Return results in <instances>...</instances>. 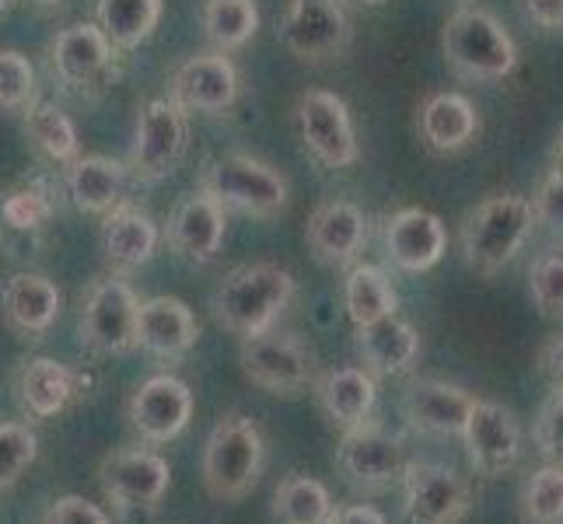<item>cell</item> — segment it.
I'll use <instances>...</instances> for the list:
<instances>
[{"mask_svg":"<svg viewBox=\"0 0 563 524\" xmlns=\"http://www.w3.org/2000/svg\"><path fill=\"white\" fill-rule=\"evenodd\" d=\"M200 339V322L192 308L179 298H151L141 301L137 312V346L158 360H183Z\"/></svg>","mask_w":563,"mask_h":524,"instance_id":"24","label":"cell"},{"mask_svg":"<svg viewBox=\"0 0 563 524\" xmlns=\"http://www.w3.org/2000/svg\"><path fill=\"white\" fill-rule=\"evenodd\" d=\"M553 161H556V168L563 171V133H560V141H556V147H553Z\"/></svg>","mask_w":563,"mask_h":524,"instance_id":"46","label":"cell"},{"mask_svg":"<svg viewBox=\"0 0 563 524\" xmlns=\"http://www.w3.org/2000/svg\"><path fill=\"white\" fill-rule=\"evenodd\" d=\"M18 405L32 420H53L77 399V375L53 357H32L14 375Z\"/></svg>","mask_w":563,"mask_h":524,"instance_id":"26","label":"cell"},{"mask_svg":"<svg viewBox=\"0 0 563 524\" xmlns=\"http://www.w3.org/2000/svg\"><path fill=\"white\" fill-rule=\"evenodd\" d=\"M0 218L14 231H38L53 218V200L43 182H22L0 200Z\"/></svg>","mask_w":563,"mask_h":524,"instance_id":"38","label":"cell"},{"mask_svg":"<svg viewBox=\"0 0 563 524\" xmlns=\"http://www.w3.org/2000/svg\"><path fill=\"white\" fill-rule=\"evenodd\" d=\"M35 102V67L22 49L0 46V112H25Z\"/></svg>","mask_w":563,"mask_h":524,"instance_id":"39","label":"cell"},{"mask_svg":"<svg viewBox=\"0 0 563 524\" xmlns=\"http://www.w3.org/2000/svg\"><path fill=\"white\" fill-rule=\"evenodd\" d=\"M532 227H536L532 200L521 197V192H497V197L479 200L465 213L459 227L462 259L476 274L494 277L526 248Z\"/></svg>","mask_w":563,"mask_h":524,"instance_id":"3","label":"cell"},{"mask_svg":"<svg viewBox=\"0 0 563 524\" xmlns=\"http://www.w3.org/2000/svg\"><path fill=\"white\" fill-rule=\"evenodd\" d=\"M529 298L539 308V315L563 319V248H547L532 259Z\"/></svg>","mask_w":563,"mask_h":524,"instance_id":"37","label":"cell"},{"mask_svg":"<svg viewBox=\"0 0 563 524\" xmlns=\"http://www.w3.org/2000/svg\"><path fill=\"white\" fill-rule=\"evenodd\" d=\"M532 218L542 224V231H550L553 238H563V171L553 168L547 179L539 182L532 197Z\"/></svg>","mask_w":563,"mask_h":524,"instance_id":"41","label":"cell"},{"mask_svg":"<svg viewBox=\"0 0 563 524\" xmlns=\"http://www.w3.org/2000/svg\"><path fill=\"white\" fill-rule=\"evenodd\" d=\"M325 524H385V514L372 503H333V514Z\"/></svg>","mask_w":563,"mask_h":524,"instance_id":"45","label":"cell"},{"mask_svg":"<svg viewBox=\"0 0 563 524\" xmlns=\"http://www.w3.org/2000/svg\"><path fill=\"white\" fill-rule=\"evenodd\" d=\"M32 4H38V8H56V4H64V0H32Z\"/></svg>","mask_w":563,"mask_h":524,"instance_id":"47","label":"cell"},{"mask_svg":"<svg viewBox=\"0 0 563 524\" xmlns=\"http://www.w3.org/2000/svg\"><path fill=\"white\" fill-rule=\"evenodd\" d=\"M197 189L218 200L224 210L249 213V218L263 221L277 218L290 203V186L284 175L269 161L245 150H231L207 161Z\"/></svg>","mask_w":563,"mask_h":524,"instance_id":"5","label":"cell"},{"mask_svg":"<svg viewBox=\"0 0 563 524\" xmlns=\"http://www.w3.org/2000/svg\"><path fill=\"white\" fill-rule=\"evenodd\" d=\"M521 517L526 524H563V469L542 465L521 487Z\"/></svg>","mask_w":563,"mask_h":524,"instance_id":"35","label":"cell"},{"mask_svg":"<svg viewBox=\"0 0 563 524\" xmlns=\"http://www.w3.org/2000/svg\"><path fill=\"white\" fill-rule=\"evenodd\" d=\"M38 458V437L29 423L0 420V493L18 487L32 461Z\"/></svg>","mask_w":563,"mask_h":524,"instance_id":"36","label":"cell"},{"mask_svg":"<svg viewBox=\"0 0 563 524\" xmlns=\"http://www.w3.org/2000/svg\"><path fill=\"white\" fill-rule=\"evenodd\" d=\"M382 245L385 259L399 274H427V269L441 263L444 248H449V231H444V221L438 213L423 207H402L385 218Z\"/></svg>","mask_w":563,"mask_h":524,"instance_id":"18","label":"cell"},{"mask_svg":"<svg viewBox=\"0 0 563 524\" xmlns=\"http://www.w3.org/2000/svg\"><path fill=\"white\" fill-rule=\"evenodd\" d=\"M354 339L364 360V371L375 378H402L420 360V333L396 315L375 325H357Z\"/></svg>","mask_w":563,"mask_h":524,"instance_id":"25","label":"cell"},{"mask_svg":"<svg viewBox=\"0 0 563 524\" xmlns=\"http://www.w3.org/2000/svg\"><path fill=\"white\" fill-rule=\"evenodd\" d=\"M38 524H112V521L99 503H91L77 493H67V497H56L49 503Z\"/></svg>","mask_w":563,"mask_h":524,"instance_id":"42","label":"cell"},{"mask_svg":"<svg viewBox=\"0 0 563 524\" xmlns=\"http://www.w3.org/2000/svg\"><path fill=\"white\" fill-rule=\"evenodd\" d=\"M186 147H189V112L179 102H172L168 94L147 99L137 115V130H133L126 171L137 182L154 186L183 165Z\"/></svg>","mask_w":563,"mask_h":524,"instance_id":"8","label":"cell"},{"mask_svg":"<svg viewBox=\"0 0 563 524\" xmlns=\"http://www.w3.org/2000/svg\"><path fill=\"white\" fill-rule=\"evenodd\" d=\"M102 493L115 511H158L172 487V465L147 448H115L99 461Z\"/></svg>","mask_w":563,"mask_h":524,"instance_id":"13","label":"cell"},{"mask_svg":"<svg viewBox=\"0 0 563 524\" xmlns=\"http://www.w3.org/2000/svg\"><path fill=\"white\" fill-rule=\"evenodd\" d=\"M239 364L252 384L280 399L305 395L322 375L316 349L298 333H280L277 325L266 328V333L245 336L239 346Z\"/></svg>","mask_w":563,"mask_h":524,"instance_id":"6","label":"cell"},{"mask_svg":"<svg viewBox=\"0 0 563 524\" xmlns=\"http://www.w3.org/2000/svg\"><path fill=\"white\" fill-rule=\"evenodd\" d=\"M64 186L77 210L102 218L115 203H123L126 165L106 154H77L70 165H64Z\"/></svg>","mask_w":563,"mask_h":524,"instance_id":"28","label":"cell"},{"mask_svg":"<svg viewBox=\"0 0 563 524\" xmlns=\"http://www.w3.org/2000/svg\"><path fill=\"white\" fill-rule=\"evenodd\" d=\"M336 469L351 487L364 493H382L396 487L406 469L402 437L372 416L361 420L357 426H346L336 448Z\"/></svg>","mask_w":563,"mask_h":524,"instance_id":"11","label":"cell"},{"mask_svg":"<svg viewBox=\"0 0 563 524\" xmlns=\"http://www.w3.org/2000/svg\"><path fill=\"white\" fill-rule=\"evenodd\" d=\"M102 256L112 274H133L144 263H151V256L162 245V231L154 224V218L147 210L133 207V203H115L109 213H102Z\"/></svg>","mask_w":563,"mask_h":524,"instance_id":"22","label":"cell"},{"mask_svg":"<svg viewBox=\"0 0 563 524\" xmlns=\"http://www.w3.org/2000/svg\"><path fill=\"white\" fill-rule=\"evenodd\" d=\"M115 49L95 22H74L60 29L46 46V64L56 85L74 99H99L115 77Z\"/></svg>","mask_w":563,"mask_h":524,"instance_id":"7","label":"cell"},{"mask_svg":"<svg viewBox=\"0 0 563 524\" xmlns=\"http://www.w3.org/2000/svg\"><path fill=\"white\" fill-rule=\"evenodd\" d=\"M224 235H228V210L200 189L183 197L165 224L168 248L192 266H207L218 259Z\"/></svg>","mask_w":563,"mask_h":524,"instance_id":"19","label":"cell"},{"mask_svg":"<svg viewBox=\"0 0 563 524\" xmlns=\"http://www.w3.org/2000/svg\"><path fill=\"white\" fill-rule=\"evenodd\" d=\"M354 38L343 0H287L280 18V43L301 64H333Z\"/></svg>","mask_w":563,"mask_h":524,"instance_id":"10","label":"cell"},{"mask_svg":"<svg viewBox=\"0 0 563 524\" xmlns=\"http://www.w3.org/2000/svg\"><path fill=\"white\" fill-rule=\"evenodd\" d=\"M295 123L301 133V144L312 158L325 168H351L361 161V144L354 133L351 109L336 91L308 88L298 94Z\"/></svg>","mask_w":563,"mask_h":524,"instance_id":"12","label":"cell"},{"mask_svg":"<svg viewBox=\"0 0 563 524\" xmlns=\"http://www.w3.org/2000/svg\"><path fill=\"white\" fill-rule=\"evenodd\" d=\"M420 141L434 154H455L470 147L479 133L476 105L459 91H434L431 99L420 105Z\"/></svg>","mask_w":563,"mask_h":524,"instance_id":"27","label":"cell"},{"mask_svg":"<svg viewBox=\"0 0 563 524\" xmlns=\"http://www.w3.org/2000/svg\"><path fill=\"white\" fill-rule=\"evenodd\" d=\"M333 514V497L325 482L305 472H290L274 490V517L277 524H325Z\"/></svg>","mask_w":563,"mask_h":524,"instance_id":"33","label":"cell"},{"mask_svg":"<svg viewBox=\"0 0 563 524\" xmlns=\"http://www.w3.org/2000/svg\"><path fill=\"white\" fill-rule=\"evenodd\" d=\"M536 367H539V375L547 378L550 388H563V333L550 336L547 343L539 346Z\"/></svg>","mask_w":563,"mask_h":524,"instance_id":"43","label":"cell"},{"mask_svg":"<svg viewBox=\"0 0 563 524\" xmlns=\"http://www.w3.org/2000/svg\"><path fill=\"white\" fill-rule=\"evenodd\" d=\"M354 4H364V8H378V4H385V0H354Z\"/></svg>","mask_w":563,"mask_h":524,"instance_id":"48","label":"cell"},{"mask_svg":"<svg viewBox=\"0 0 563 524\" xmlns=\"http://www.w3.org/2000/svg\"><path fill=\"white\" fill-rule=\"evenodd\" d=\"M316 399L322 405V413L329 423L346 431V426H357L361 420L372 416L375 399H378V384L375 375H367L364 367H333V371H322L316 381Z\"/></svg>","mask_w":563,"mask_h":524,"instance_id":"29","label":"cell"},{"mask_svg":"<svg viewBox=\"0 0 563 524\" xmlns=\"http://www.w3.org/2000/svg\"><path fill=\"white\" fill-rule=\"evenodd\" d=\"M162 11V0H99L95 4V25L106 32L115 49H137L158 29Z\"/></svg>","mask_w":563,"mask_h":524,"instance_id":"31","label":"cell"},{"mask_svg":"<svg viewBox=\"0 0 563 524\" xmlns=\"http://www.w3.org/2000/svg\"><path fill=\"white\" fill-rule=\"evenodd\" d=\"M242 77L231 56L221 49L192 53L172 70L168 77V99L179 102L186 112L221 115L239 102Z\"/></svg>","mask_w":563,"mask_h":524,"instance_id":"15","label":"cell"},{"mask_svg":"<svg viewBox=\"0 0 563 524\" xmlns=\"http://www.w3.org/2000/svg\"><path fill=\"white\" fill-rule=\"evenodd\" d=\"M462 444L476 476H508L521 461V426L508 405L476 399L462 426Z\"/></svg>","mask_w":563,"mask_h":524,"instance_id":"16","label":"cell"},{"mask_svg":"<svg viewBox=\"0 0 563 524\" xmlns=\"http://www.w3.org/2000/svg\"><path fill=\"white\" fill-rule=\"evenodd\" d=\"M521 8L542 32H563V0H521Z\"/></svg>","mask_w":563,"mask_h":524,"instance_id":"44","label":"cell"},{"mask_svg":"<svg viewBox=\"0 0 563 524\" xmlns=\"http://www.w3.org/2000/svg\"><path fill=\"white\" fill-rule=\"evenodd\" d=\"M64 312V294L43 274H14L0 290V319L11 333L38 339L56 325Z\"/></svg>","mask_w":563,"mask_h":524,"instance_id":"23","label":"cell"},{"mask_svg":"<svg viewBox=\"0 0 563 524\" xmlns=\"http://www.w3.org/2000/svg\"><path fill=\"white\" fill-rule=\"evenodd\" d=\"M343 308L357 325H375L382 319H393L399 308V294L385 269L372 263H354L343 280Z\"/></svg>","mask_w":563,"mask_h":524,"instance_id":"30","label":"cell"},{"mask_svg":"<svg viewBox=\"0 0 563 524\" xmlns=\"http://www.w3.org/2000/svg\"><path fill=\"white\" fill-rule=\"evenodd\" d=\"M8 8H11V0H0V14H4Z\"/></svg>","mask_w":563,"mask_h":524,"instance_id":"49","label":"cell"},{"mask_svg":"<svg viewBox=\"0 0 563 524\" xmlns=\"http://www.w3.org/2000/svg\"><path fill=\"white\" fill-rule=\"evenodd\" d=\"M266 469V437L245 413H224L203 444V487L213 500H245Z\"/></svg>","mask_w":563,"mask_h":524,"instance_id":"4","label":"cell"},{"mask_svg":"<svg viewBox=\"0 0 563 524\" xmlns=\"http://www.w3.org/2000/svg\"><path fill=\"white\" fill-rule=\"evenodd\" d=\"M367 213L351 203V200H322L312 213H308L305 224V242L308 252L322 263V266H354L357 256L367 245Z\"/></svg>","mask_w":563,"mask_h":524,"instance_id":"20","label":"cell"},{"mask_svg":"<svg viewBox=\"0 0 563 524\" xmlns=\"http://www.w3.org/2000/svg\"><path fill=\"white\" fill-rule=\"evenodd\" d=\"M126 420L130 431L141 437V444H158L176 441L189 420H192V392L189 384L176 375H154L126 402Z\"/></svg>","mask_w":563,"mask_h":524,"instance_id":"17","label":"cell"},{"mask_svg":"<svg viewBox=\"0 0 563 524\" xmlns=\"http://www.w3.org/2000/svg\"><path fill=\"white\" fill-rule=\"evenodd\" d=\"M25 133H29V141L38 147V154L49 158L53 165H70L77 154H81L77 126L56 102L35 99L25 109Z\"/></svg>","mask_w":563,"mask_h":524,"instance_id":"32","label":"cell"},{"mask_svg":"<svg viewBox=\"0 0 563 524\" xmlns=\"http://www.w3.org/2000/svg\"><path fill=\"white\" fill-rule=\"evenodd\" d=\"M200 22L213 49L235 53L249 46V38L256 35L260 8H256V0H203Z\"/></svg>","mask_w":563,"mask_h":524,"instance_id":"34","label":"cell"},{"mask_svg":"<svg viewBox=\"0 0 563 524\" xmlns=\"http://www.w3.org/2000/svg\"><path fill=\"white\" fill-rule=\"evenodd\" d=\"M476 395L465 388L438 381V378H420L402 392V420L410 423V431L427 437H462L465 416H470Z\"/></svg>","mask_w":563,"mask_h":524,"instance_id":"21","label":"cell"},{"mask_svg":"<svg viewBox=\"0 0 563 524\" xmlns=\"http://www.w3.org/2000/svg\"><path fill=\"white\" fill-rule=\"evenodd\" d=\"M402 511L410 524H459L473 508L470 479L441 461H406Z\"/></svg>","mask_w":563,"mask_h":524,"instance_id":"14","label":"cell"},{"mask_svg":"<svg viewBox=\"0 0 563 524\" xmlns=\"http://www.w3.org/2000/svg\"><path fill=\"white\" fill-rule=\"evenodd\" d=\"M295 294L298 280L280 263H242L218 283L210 308L221 328L245 339L274 328Z\"/></svg>","mask_w":563,"mask_h":524,"instance_id":"1","label":"cell"},{"mask_svg":"<svg viewBox=\"0 0 563 524\" xmlns=\"http://www.w3.org/2000/svg\"><path fill=\"white\" fill-rule=\"evenodd\" d=\"M441 49L449 70L470 85L504 81L518 64V46L508 29L497 22L494 11L473 4V0H462L449 14L441 32Z\"/></svg>","mask_w":563,"mask_h":524,"instance_id":"2","label":"cell"},{"mask_svg":"<svg viewBox=\"0 0 563 524\" xmlns=\"http://www.w3.org/2000/svg\"><path fill=\"white\" fill-rule=\"evenodd\" d=\"M137 312L141 301L126 277L109 274L88 287L77 312V333L91 354H130L137 349Z\"/></svg>","mask_w":563,"mask_h":524,"instance_id":"9","label":"cell"},{"mask_svg":"<svg viewBox=\"0 0 563 524\" xmlns=\"http://www.w3.org/2000/svg\"><path fill=\"white\" fill-rule=\"evenodd\" d=\"M532 441L542 461L563 469V388H553V392L542 399L539 413L532 420Z\"/></svg>","mask_w":563,"mask_h":524,"instance_id":"40","label":"cell"}]
</instances>
